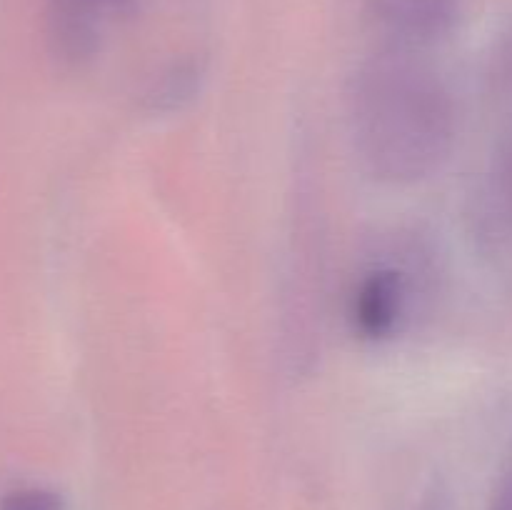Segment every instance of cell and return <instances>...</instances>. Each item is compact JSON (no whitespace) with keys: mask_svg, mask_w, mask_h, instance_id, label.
<instances>
[{"mask_svg":"<svg viewBox=\"0 0 512 510\" xmlns=\"http://www.w3.org/2000/svg\"><path fill=\"white\" fill-rule=\"evenodd\" d=\"M355 153L383 183H415L448 160L455 105L418 53L380 50L355 73L348 93Z\"/></svg>","mask_w":512,"mask_h":510,"instance_id":"cell-1","label":"cell"},{"mask_svg":"<svg viewBox=\"0 0 512 510\" xmlns=\"http://www.w3.org/2000/svg\"><path fill=\"white\" fill-rule=\"evenodd\" d=\"M368 15L385 50L418 53L453 30L458 0H368Z\"/></svg>","mask_w":512,"mask_h":510,"instance_id":"cell-2","label":"cell"},{"mask_svg":"<svg viewBox=\"0 0 512 510\" xmlns=\"http://www.w3.org/2000/svg\"><path fill=\"white\" fill-rule=\"evenodd\" d=\"M413 303V280L408 270L393 263L370 268L355 285L350 298V323L365 340H385L395 335L408 318Z\"/></svg>","mask_w":512,"mask_h":510,"instance_id":"cell-3","label":"cell"},{"mask_svg":"<svg viewBox=\"0 0 512 510\" xmlns=\"http://www.w3.org/2000/svg\"><path fill=\"white\" fill-rule=\"evenodd\" d=\"M200 88V68H195L193 63L175 65L173 70L163 75L160 83H155V88L150 90V105L155 110H175L183 103H188L195 95V90Z\"/></svg>","mask_w":512,"mask_h":510,"instance_id":"cell-4","label":"cell"},{"mask_svg":"<svg viewBox=\"0 0 512 510\" xmlns=\"http://www.w3.org/2000/svg\"><path fill=\"white\" fill-rule=\"evenodd\" d=\"M0 510H63V503L50 490L25 488L10 493L0 505Z\"/></svg>","mask_w":512,"mask_h":510,"instance_id":"cell-5","label":"cell"},{"mask_svg":"<svg viewBox=\"0 0 512 510\" xmlns=\"http://www.w3.org/2000/svg\"><path fill=\"white\" fill-rule=\"evenodd\" d=\"M488 510H512V470L503 480H500Z\"/></svg>","mask_w":512,"mask_h":510,"instance_id":"cell-6","label":"cell"},{"mask_svg":"<svg viewBox=\"0 0 512 510\" xmlns=\"http://www.w3.org/2000/svg\"><path fill=\"white\" fill-rule=\"evenodd\" d=\"M105 10H115V13H128L133 8L135 0H100Z\"/></svg>","mask_w":512,"mask_h":510,"instance_id":"cell-7","label":"cell"}]
</instances>
